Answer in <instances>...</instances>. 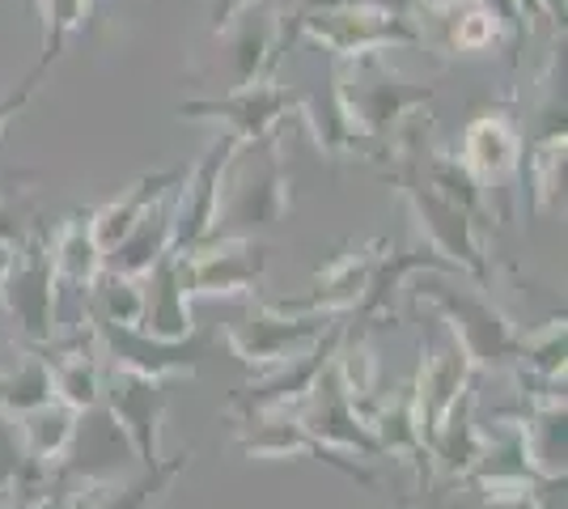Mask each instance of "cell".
Here are the masks:
<instances>
[{
    "instance_id": "6da1fadb",
    "label": "cell",
    "mask_w": 568,
    "mask_h": 509,
    "mask_svg": "<svg viewBox=\"0 0 568 509\" xmlns=\"http://www.w3.org/2000/svg\"><path fill=\"white\" fill-rule=\"evenodd\" d=\"M293 204V179L281 157V141L237 145L221 174L213 238H251L255 230H272Z\"/></svg>"
},
{
    "instance_id": "7a4b0ae2",
    "label": "cell",
    "mask_w": 568,
    "mask_h": 509,
    "mask_svg": "<svg viewBox=\"0 0 568 509\" xmlns=\"http://www.w3.org/2000/svg\"><path fill=\"white\" fill-rule=\"evenodd\" d=\"M412 302L437 311L450 323L454 344L463 348V357L471 362V369H505V365L518 362V323L505 315L500 306H493L484 293L463 289V285H450L442 276H425L420 272L416 289H412Z\"/></svg>"
},
{
    "instance_id": "3957f363",
    "label": "cell",
    "mask_w": 568,
    "mask_h": 509,
    "mask_svg": "<svg viewBox=\"0 0 568 509\" xmlns=\"http://www.w3.org/2000/svg\"><path fill=\"white\" fill-rule=\"evenodd\" d=\"M416 162L420 157L395 162L390 179H395V187L407 200V208L416 217V230L425 234V246L437 259H446L458 276H471L475 285H488V251H484V238H479V217L450 204L446 195L433 192L420 179Z\"/></svg>"
},
{
    "instance_id": "277c9868",
    "label": "cell",
    "mask_w": 568,
    "mask_h": 509,
    "mask_svg": "<svg viewBox=\"0 0 568 509\" xmlns=\"http://www.w3.org/2000/svg\"><path fill=\"white\" fill-rule=\"evenodd\" d=\"M335 85H339V98H344V106H348V115H353L356 132H361L365 145L386 141L407 111L433 106V90L403 81L382 55L348 60V64L335 73Z\"/></svg>"
},
{
    "instance_id": "5b68a950",
    "label": "cell",
    "mask_w": 568,
    "mask_h": 509,
    "mask_svg": "<svg viewBox=\"0 0 568 509\" xmlns=\"http://www.w3.org/2000/svg\"><path fill=\"white\" fill-rule=\"evenodd\" d=\"M302 90H288L281 81H260V85H237L221 98H195L183 102L179 115L195 123H216L221 136H230L234 145H260L281 132L284 120L297 115Z\"/></svg>"
},
{
    "instance_id": "8992f818",
    "label": "cell",
    "mask_w": 568,
    "mask_h": 509,
    "mask_svg": "<svg viewBox=\"0 0 568 509\" xmlns=\"http://www.w3.org/2000/svg\"><path fill=\"white\" fill-rule=\"evenodd\" d=\"M293 34H306L310 43L332 51L339 60H361V55H382L390 48H416L420 30L407 18H395L378 4H344L327 13H297Z\"/></svg>"
},
{
    "instance_id": "52a82bcc",
    "label": "cell",
    "mask_w": 568,
    "mask_h": 509,
    "mask_svg": "<svg viewBox=\"0 0 568 509\" xmlns=\"http://www.w3.org/2000/svg\"><path fill=\"white\" fill-rule=\"evenodd\" d=\"M55 289H60V276L51 267L48 234L30 230L22 243V255L13 259V272L4 281V289H0L4 311L18 323V336L30 348H48L51 339L60 336V327H55Z\"/></svg>"
},
{
    "instance_id": "ba28073f",
    "label": "cell",
    "mask_w": 568,
    "mask_h": 509,
    "mask_svg": "<svg viewBox=\"0 0 568 509\" xmlns=\"http://www.w3.org/2000/svg\"><path fill=\"white\" fill-rule=\"evenodd\" d=\"M335 327V318H318V315H284V311H272L267 302L251 306V315L237 318L225 327V344L237 362L246 369H255V378L284 365L288 357L306 353L310 344L327 336Z\"/></svg>"
},
{
    "instance_id": "9c48e42d",
    "label": "cell",
    "mask_w": 568,
    "mask_h": 509,
    "mask_svg": "<svg viewBox=\"0 0 568 509\" xmlns=\"http://www.w3.org/2000/svg\"><path fill=\"white\" fill-rule=\"evenodd\" d=\"M85 327H90L106 369H128V374H141V378L170 383V378L195 374L204 365V339L200 336L153 339L144 336L141 327H123V323H106V318L94 315H85Z\"/></svg>"
},
{
    "instance_id": "30bf717a",
    "label": "cell",
    "mask_w": 568,
    "mask_h": 509,
    "mask_svg": "<svg viewBox=\"0 0 568 509\" xmlns=\"http://www.w3.org/2000/svg\"><path fill=\"white\" fill-rule=\"evenodd\" d=\"M339 339H344V327H332L318 344H310L306 353H297V357H288V362L276 365V369L260 374L251 387L234 390V395L225 399V416H234V420H255V416L293 413L310 395V387L318 383V374L332 365Z\"/></svg>"
},
{
    "instance_id": "8fae6325",
    "label": "cell",
    "mask_w": 568,
    "mask_h": 509,
    "mask_svg": "<svg viewBox=\"0 0 568 509\" xmlns=\"http://www.w3.org/2000/svg\"><path fill=\"white\" fill-rule=\"evenodd\" d=\"M102 404L119 434L128 437L132 455L141 467H158L162 462V420L170 408V387L158 378H141L128 369H106L102 378Z\"/></svg>"
},
{
    "instance_id": "7c38bea8",
    "label": "cell",
    "mask_w": 568,
    "mask_h": 509,
    "mask_svg": "<svg viewBox=\"0 0 568 509\" xmlns=\"http://www.w3.org/2000/svg\"><path fill=\"white\" fill-rule=\"evenodd\" d=\"M297 425L306 429L318 446L327 450H339V455H356V459H382L378 437L369 434L365 416L356 413V404L348 399V390L335 374V357L332 365L318 374V383L310 387V395L293 408Z\"/></svg>"
},
{
    "instance_id": "4fadbf2b",
    "label": "cell",
    "mask_w": 568,
    "mask_h": 509,
    "mask_svg": "<svg viewBox=\"0 0 568 509\" xmlns=\"http://www.w3.org/2000/svg\"><path fill=\"white\" fill-rule=\"evenodd\" d=\"M386 238H365V243L339 251L332 264L314 276V289L306 297H267L272 311L284 315H318V318H339L353 315L361 293L369 285V272L378 264V255L386 251Z\"/></svg>"
},
{
    "instance_id": "5bb4252c",
    "label": "cell",
    "mask_w": 568,
    "mask_h": 509,
    "mask_svg": "<svg viewBox=\"0 0 568 509\" xmlns=\"http://www.w3.org/2000/svg\"><path fill=\"white\" fill-rule=\"evenodd\" d=\"M187 255L191 297H246L260 293L267 272V246L255 238H209Z\"/></svg>"
},
{
    "instance_id": "9a60e30c",
    "label": "cell",
    "mask_w": 568,
    "mask_h": 509,
    "mask_svg": "<svg viewBox=\"0 0 568 509\" xmlns=\"http://www.w3.org/2000/svg\"><path fill=\"white\" fill-rule=\"evenodd\" d=\"M237 450L246 459H323L332 471L348 476L353 485L374 488V471H365L361 462L344 459L339 450H327L318 446L314 437L297 425L293 413H272V416H255V420H242V434H237Z\"/></svg>"
},
{
    "instance_id": "2e32d148",
    "label": "cell",
    "mask_w": 568,
    "mask_h": 509,
    "mask_svg": "<svg viewBox=\"0 0 568 509\" xmlns=\"http://www.w3.org/2000/svg\"><path fill=\"white\" fill-rule=\"evenodd\" d=\"M234 141L221 136L195 166L179 179L174 187V251H195L213 238L216 230V195H221V174L234 157Z\"/></svg>"
},
{
    "instance_id": "e0dca14e",
    "label": "cell",
    "mask_w": 568,
    "mask_h": 509,
    "mask_svg": "<svg viewBox=\"0 0 568 509\" xmlns=\"http://www.w3.org/2000/svg\"><path fill=\"white\" fill-rule=\"evenodd\" d=\"M458 162L471 170V179L484 192L505 187L521 170V132L514 128L509 111H484L463 128Z\"/></svg>"
},
{
    "instance_id": "ac0fdd59",
    "label": "cell",
    "mask_w": 568,
    "mask_h": 509,
    "mask_svg": "<svg viewBox=\"0 0 568 509\" xmlns=\"http://www.w3.org/2000/svg\"><path fill=\"white\" fill-rule=\"evenodd\" d=\"M144 281V315L141 332L153 339H187L195 336L191 318V276L187 255L166 251L158 264L141 276Z\"/></svg>"
},
{
    "instance_id": "d6986e66",
    "label": "cell",
    "mask_w": 568,
    "mask_h": 509,
    "mask_svg": "<svg viewBox=\"0 0 568 509\" xmlns=\"http://www.w3.org/2000/svg\"><path fill=\"white\" fill-rule=\"evenodd\" d=\"M230 90L237 85H260V81H276L293 26L281 13H242L230 30Z\"/></svg>"
},
{
    "instance_id": "ffe728a7",
    "label": "cell",
    "mask_w": 568,
    "mask_h": 509,
    "mask_svg": "<svg viewBox=\"0 0 568 509\" xmlns=\"http://www.w3.org/2000/svg\"><path fill=\"white\" fill-rule=\"evenodd\" d=\"M187 462L191 455H174V459H162L158 467H141V476H132V480L85 476L77 488H69L72 509H162L174 485H179V476L187 471Z\"/></svg>"
},
{
    "instance_id": "44dd1931",
    "label": "cell",
    "mask_w": 568,
    "mask_h": 509,
    "mask_svg": "<svg viewBox=\"0 0 568 509\" xmlns=\"http://www.w3.org/2000/svg\"><path fill=\"white\" fill-rule=\"evenodd\" d=\"M51 365V399H60L72 413H94L102 404V378H106V365L98 353L90 327L77 332L72 339H51L48 348H39Z\"/></svg>"
},
{
    "instance_id": "7402d4cb",
    "label": "cell",
    "mask_w": 568,
    "mask_h": 509,
    "mask_svg": "<svg viewBox=\"0 0 568 509\" xmlns=\"http://www.w3.org/2000/svg\"><path fill=\"white\" fill-rule=\"evenodd\" d=\"M475 369L471 362L463 357L458 344H446V348H433L425 362H420V374L412 383V404H416V420H420V437H425V450H428V437L433 429L446 420L454 404L471 390Z\"/></svg>"
},
{
    "instance_id": "603a6c76",
    "label": "cell",
    "mask_w": 568,
    "mask_h": 509,
    "mask_svg": "<svg viewBox=\"0 0 568 509\" xmlns=\"http://www.w3.org/2000/svg\"><path fill=\"white\" fill-rule=\"evenodd\" d=\"M484 441L488 434H479L475 425V390H467L428 437V471H437V480L446 485H463L484 455Z\"/></svg>"
},
{
    "instance_id": "cb8c5ba5",
    "label": "cell",
    "mask_w": 568,
    "mask_h": 509,
    "mask_svg": "<svg viewBox=\"0 0 568 509\" xmlns=\"http://www.w3.org/2000/svg\"><path fill=\"white\" fill-rule=\"evenodd\" d=\"M293 120L306 123L310 141L318 145V153H323L327 162H344V157H353L356 149H365L353 115H348V106H344V98H339L335 73L327 77V81H318L314 90H302V102H297V115H293Z\"/></svg>"
},
{
    "instance_id": "d4e9b609",
    "label": "cell",
    "mask_w": 568,
    "mask_h": 509,
    "mask_svg": "<svg viewBox=\"0 0 568 509\" xmlns=\"http://www.w3.org/2000/svg\"><path fill=\"white\" fill-rule=\"evenodd\" d=\"M420 272H454V267L446 259H437L428 246H416V251L386 246L378 255V264H374V272H369V285L361 293L353 315L361 323H395V293H399L403 281H412Z\"/></svg>"
},
{
    "instance_id": "484cf974",
    "label": "cell",
    "mask_w": 568,
    "mask_h": 509,
    "mask_svg": "<svg viewBox=\"0 0 568 509\" xmlns=\"http://www.w3.org/2000/svg\"><path fill=\"white\" fill-rule=\"evenodd\" d=\"M369 434L378 437L382 459H407L428 471V450L420 437V420H416V404H412V383H399L395 390H382L378 404L365 416Z\"/></svg>"
},
{
    "instance_id": "4316f807",
    "label": "cell",
    "mask_w": 568,
    "mask_h": 509,
    "mask_svg": "<svg viewBox=\"0 0 568 509\" xmlns=\"http://www.w3.org/2000/svg\"><path fill=\"white\" fill-rule=\"evenodd\" d=\"M166 251H174V187L162 200H153V208L136 221V230L102 255V267L123 276H144Z\"/></svg>"
},
{
    "instance_id": "83f0119b",
    "label": "cell",
    "mask_w": 568,
    "mask_h": 509,
    "mask_svg": "<svg viewBox=\"0 0 568 509\" xmlns=\"http://www.w3.org/2000/svg\"><path fill=\"white\" fill-rule=\"evenodd\" d=\"M179 179H183V170H158V174H141L128 192H119L111 204H102V208H90L94 213V238L102 246V255L119 246L132 230H136V221L153 208V200H162L170 187H179Z\"/></svg>"
},
{
    "instance_id": "f1b7e54d",
    "label": "cell",
    "mask_w": 568,
    "mask_h": 509,
    "mask_svg": "<svg viewBox=\"0 0 568 509\" xmlns=\"http://www.w3.org/2000/svg\"><path fill=\"white\" fill-rule=\"evenodd\" d=\"M51 251V267L55 276L72 285V289H90L98 276H102V246L94 238V213L81 208V213H69V217L55 225V234L48 238Z\"/></svg>"
},
{
    "instance_id": "f546056e",
    "label": "cell",
    "mask_w": 568,
    "mask_h": 509,
    "mask_svg": "<svg viewBox=\"0 0 568 509\" xmlns=\"http://www.w3.org/2000/svg\"><path fill=\"white\" fill-rule=\"evenodd\" d=\"M518 434L535 476H565V408H526L518 416Z\"/></svg>"
},
{
    "instance_id": "4dcf8cb0",
    "label": "cell",
    "mask_w": 568,
    "mask_h": 509,
    "mask_svg": "<svg viewBox=\"0 0 568 509\" xmlns=\"http://www.w3.org/2000/svg\"><path fill=\"white\" fill-rule=\"evenodd\" d=\"M51 399V365L39 348L22 353V362L0 369V416L4 420H18L30 408L48 404Z\"/></svg>"
},
{
    "instance_id": "1f68e13d",
    "label": "cell",
    "mask_w": 568,
    "mask_h": 509,
    "mask_svg": "<svg viewBox=\"0 0 568 509\" xmlns=\"http://www.w3.org/2000/svg\"><path fill=\"white\" fill-rule=\"evenodd\" d=\"M85 315L106 318V323H123V327H141L144 315V281L141 276H123V272H106L85 289Z\"/></svg>"
},
{
    "instance_id": "d6a6232c",
    "label": "cell",
    "mask_w": 568,
    "mask_h": 509,
    "mask_svg": "<svg viewBox=\"0 0 568 509\" xmlns=\"http://www.w3.org/2000/svg\"><path fill=\"white\" fill-rule=\"evenodd\" d=\"M565 318H547L544 327L521 332L514 369L535 383H565Z\"/></svg>"
},
{
    "instance_id": "836d02e7",
    "label": "cell",
    "mask_w": 568,
    "mask_h": 509,
    "mask_svg": "<svg viewBox=\"0 0 568 509\" xmlns=\"http://www.w3.org/2000/svg\"><path fill=\"white\" fill-rule=\"evenodd\" d=\"M39 9H43V60H39L34 73L43 77L51 64L60 60L64 43L85 26V18H90V0H39Z\"/></svg>"
},
{
    "instance_id": "e575fe53",
    "label": "cell",
    "mask_w": 568,
    "mask_h": 509,
    "mask_svg": "<svg viewBox=\"0 0 568 509\" xmlns=\"http://www.w3.org/2000/svg\"><path fill=\"white\" fill-rule=\"evenodd\" d=\"M458 509H539V506H535V492L530 488H509V492H475L471 501Z\"/></svg>"
},
{
    "instance_id": "d590c367",
    "label": "cell",
    "mask_w": 568,
    "mask_h": 509,
    "mask_svg": "<svg viewBox=\"0 0 568 509\" xmlns=\"http://www.w3.org/2000/svg\"><path fill=\"white\" fill-rule=\"evenodd\" d=\"M26 234H30V221H26V213L18 208V200L0 192V243H4V246H22Z\"/></svg>"
},
{
    "instance_id": "8d00e7d4",
    "label": "cell",
    "mask_w": 568,
    "mask_h": 509,
    "mask_svg": "<svg viewBox=\"0 0 568 509\" xmlns=\"http://www.w3.org/2000/svg\"><path fill=\"white\" fill-rule=\"evenodd\" d=\"M260 0H213V9H209V30L213 34H225L230 26L246 13V9H255Z\"/></svg>"
},
{
    "instance_id": "74e56055",
    "label": "cell",
    "mask_w": 568,
    "mask_h": 509,
    "mask_svg": "<svg viewBox=\"0 0 568 509\" xmlns=\"http://www.w3.org/2000/svg\"><path fill=\"white\" fill-rule=\"evenodd\" d=\"M34 85H39V73L30 77V81H26L22 90H18V94L0 98V136H4V128H9V123H13V120H18V115L26 111V102L34 98Z\"/></svg>"
},
{
    "instance_id": "f35d334b",
    "label": "cell",
    "mask_w": 568,
    "mask_h": 509,
    "mask_svg": "<svg viewBox=\"0 0 568 509\" xmlns=\"http://www.w3.org/2000/svg\"><path fill=\"white\" fill-rule=\"evenodd\" d=\"M26 509H72V492L64 485H48L26 497Z\"/></svg>"
},
{
    "instance_id": "ab89813d",
    "label": "cell",
    "mask_w": 568,
    "mask_h": 509,
    "mask_svg": "<svg viewBox=\"0 0 568 509\" xmlns=\"http://www.w3.org/2000/svg\"><path fill=\"white\" fill-rule=\"evenodd\" d=\"M369 4H378V9H386V13H395V18H407V22H412L428 0H369Z\"/></svg>"
},
{
    "instance_id": "60d3db41",
    "label": "cell",
    "mask_w": 568,
    "mask_h": 509,
    "mask_svg": "<svg viewBox=\"0 0 568 509\" xmlns=\"http://www.w3.org/2000/svg\"><path fill=\"white\" fill-rule=\"evenodd\" d=\"M344 4H365V0H297V13H327V9H344Z\"/></svg>"
},
{
    "instance_id": "b9f144b4",
    "label": "cell",
    "mask_w": 568,
    "mask_h": 509,
    "mask_svg": "<svg viewBox=\"0 0 568 509\" xmlns=\"http://www.w3.org/2000/svg\"><path fill=\"white\" fill-rule=\"evenodd\" d=\"M539 18L565 30V0H539Z\"/></svg>"
},
{
    "instance_id": "7bdbcfd3",
    "label": "cell",
    "mask_w": 568,
    "mask_h": 509,
    "mask_svg": "<svg viewBox=\"0 0 568 509\" xmlns=\"http://www.w3.org/2000/svg\"><path fill=\"white\" fill-rule=\"evenodd\" d=\"M13 259H18V246L0 243V289H4V281H9V272H13Z\"/></svg>"
},
{
    "instance_id": "ee69618b",
    "label": "cell",
    "mask_w": 568,
    "mask_h": 509,
    "mask_svg": "<svg viewBox=\"0 0 568 509\" xmlns=\"http://www.w3.org/2000/svg\"><path fill=\"white\" fill-rule=\"evenodd\" d=\"M0 509H26V497H18V488H9V492L0 497Z\"/></svg>"
},
{
    "instance_id": "f6af8a7d",
    "label": "cell",
    "mask_w": 568,
    "mask_h": 509,
    "mask_svg": "<svg viewBox=\"0 0 568 509\" xmlns=\"http://www.w3.org/2000/svg\"><path fill=\"white\" fill-rule=\"evenodd\" d=\"M390 509H416V501H412V497H399V501H395Z\"/></svg>"
}]
</instances>
